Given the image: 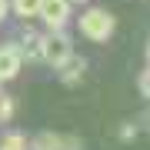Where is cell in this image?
I'll return each instance as SVG.
<instances>
[{
  "label": "cell",
  "mask_w": 150,
  "mask_h": 150,
  "mask_svg": "<svg viewBox=\"0 0 150 150\" xmlns=\"http://www.w3.org/2000/svg\"><path fill=\"white\" fill-rule=\"evenodd\" d=\"M113 27H117V20H113V13L103 10V7H90V10H83V17H80V33L87 40H93V43L110 40Z\"/></svg>",
  "instance_id": "cell-1"
},
{
  "label": "cell",
  "mask_w": 150,
  "mask_h": 150,
  "mask_svg": "<svg viewBox=\"0 0 150 150\" xmlns=\"http://www.w3.org/2000/svg\"><path fill=\"white\" fill-rule=\"evenodd\" d=\"M70 54H74V43H70V37L64 30H50L40 40V60H47L50 67H60Z\"/></svg>",
  "instance_id": "cell-2"
},
{
  "label": "cell",
  "mask_w": 150,
  "mask_h": 150,
  "mask_svg": "<svg viewBox=\"0 0 150 150\" xmlns=\"http://www.w3.org/2000/svg\"><path fill=\"white\" fill-rule=\"evenodd\" d=\"M40 17L50 30H64V23L70 20V0H43Z\"/></svg>",
  "instance_id": "cell-3"
},
{
  "label": "cell",
  "mask_w": 150,
  "mask_h": 150,
  "mask_svg": "<svg viewBox=\"0 0 150 150\" xmlns=\"http://www.w3.org/2000/svg\"><path fill=\"white\" fill-rule=\"evenodd\" d=\"M20 67H23L20 47H17V43H4V47H0V83L13 80V77L20 74Z\"/></svg>",
  "instance_id": "cell-4"
},
{
  "label": "cell",
  "mask_w": 150,
  "mask_h": 150,
  "mask_svg": "<svg viewBox=\"0 0 150 150\" xmlns=\"http://www.w3.org/2000/svg\"><path fill=\"white\" fill-rule=\"evenodd\" d=\"M57 70H60V80L74 87V83H80V77H83V70H87V60H83V57H77V54H70Z\"/></svg>",
  "instance_id": "cell-5"
},
{
  "label": "cell",
  "mask_w": 150,
  "mask_h": 150,
  "mask_svg": "<svg viewBox=\"0 0 150 150\" xmlns=\"http://www.w3.org/2000/svg\"><path fill=\"white\" fill-rule=\"evenodd\" d=\"M40 40L43 37H37L33 30H23V37H20L17 47H20V54L27 57V60H40Z\"/></svg>",
  "instance_id": "cell-6"
},
{
  "label": "cell",
  "mask_w": 150,
  "mask_h": 150,
  "mask_svg": "<svg viewBox=\"0 0 150 150\" xmlns=\"http://www.w3.org/2000/svg\"><path fill=\"white\" fill-rule=\"evenodd\" d=\"M40 4L43 0H13V13L17 17H23V20H30V17H40Z\"/></svg>",
  "instance_id": "cell-7"
},
{
  "label": "cell",
  "mask_w": 150,
  "mask_h": 150,
  "mask_svg": "<svg viewBox=\"0 0 150 150\" xmlns=\"http://www.w3.org/2000/svg\"><path fill=\"white\" fill-rule=\"evenodd\" d=\"M30 150H64V137H57V134H40L33 144H27Z\"/></svg>",
  "instance_id": "cell-8"
},
{
  "label": "cell",
  "mask_w": 150,
  "mask_h": 150,
  "mask_svg": "<svg viewBox=\"0 0 150 150\" xmlns=\"http://www.w3.org/2000/svg\"><path fill=\"white\" fill-rule=\"evenodd\" d=\"M0 150H27V140H23L20 134H7L4 140H0Z\"/></svg>",
  "instance_id": "cell-9"
},
{
  "label": "cell",
  "mask_w": 150,
  "mask_h": 150,
  "mask_svg": "<svg viewBox=\"0 0 150 150\" xmlns=\"http://www.w3.org/2000/svg\"><path fill=\"white\" fill-rule=\"evenodd\" d=\"M10 117H13V97H4V93H0V123L10 120Z\"/></svg>",
  "instance_id": "cell-10"
},
{
  "label": "cell",
  "mask_w": 150,
  "mask_h": 150,
  "mask_svg": "<svg viewBox=\"0 0 150 150\" xmlns=\"http://www.w3.org/2000/svg\"><path fill=\"white\" fill-rule=\"evenodd\" d=\"M137 87H140V93H144V97H147V100H150V67H147V70H144V74H140V77H137Z\"/></svg>",
  "instance_id": "cell-11"
},
{
  "label": "cell",
  "mask_w": 150,
  "mask_h": 150,
  "mask_svg": "<svg viewBox=\"0 0 150 150\" xmlns=\"http://www.w3.org/2000/svg\"><path fill=\"white\" fill-rule=\"evenodd\" d=\"M137 137V127H134V123H123V127H120V140H134Z\"/></svg>",
  "instance_id": "cell-12"
},
{
  "label": "cell",
  "mask_w": 150,
  "mask_h": 150,
  "mask_svg": "<svg viewBox=\"0 0 150 150\" xmlns=\"http://www.w3.org/2000/svg\"><path fill=\"white\" fill-rule=\"evenodd\" d=\"M64 150H83V144L77 137H64Z\"/></svg>",
  "instance_id": "cell-13"
},
{
  "label": "cell",
  "mask_w": 150,
  "mask_h": 150,
  "mask_svg": "<svg viewBox=\"0 0 150 150\" xmlns=\"http://www.w3.org/2000/svg\"><path fill=\"white\" fill-rule=\"evenodd\" d=\"M7 10H10V0H0V20L7 17Z\"/></svg>",
  "instance_id": "cell-14"
},
{
  "label": "cell",
  "mask_w": 150,
  "mask_h": 150,
  "mask_svg": "<svg viewBox=\"0 0 150 150\" xmlns=\"http://www.w3.org/2000/svg\"><path fill=\"white\" fill-rule=\"evenodd\" d=\"M147 67H150V43H147Z\"/></svg>",
  "instance_id": "cell-15"
},
{
  "label": "cell",
  "mask_w": 150,
  "mask_h": 150,
  "mask_svg": "<svg viewBox=\"0 0 150 150\" xmlns=\"http://www.w3.org/2000/svg\"><path fill=\"white\" fill-rule=\"evenodd\" d=\"M147 127H150V113H147Z\"/></svg>",
  "instance_id": "cell-16"
},
{
  "label": "cell",
  "mask_w": 150,
  "mask_h": 150,
  "mask_svg": "<svg viewBox=\"0 0 150 150\" xmlns=\"http://www.w3.org/2000/svg\"><path fill=\"white\" fill-rule=\"evenodd\" d=\"M0 93H4V90H0Z\"/></svg>",
  "instance_id": "cell-17"
}]
</instances>
